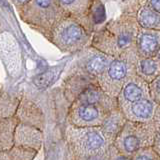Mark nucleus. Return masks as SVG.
Wrapping results in <instances>:
<instances>
[{
  "label": "nucleus",
  "instance_id": "nucleus-1",
  "mask_svg": "<svg viewBox=\"0 0 160 160\" xmlns=\"http://www.w3.org/2000/svg\"><path fill=\"white\" fill-rule=\"evenodd\" d=\"M138 28L133 16L121 13L119 17L110 20L101 28L95 29L90 45L114 57L133 46Z\"/></svg>",
  "mask_w": 160,
  "mask_h": 160
},
{
  "label": "nucleus",
  "instance_id": "nucleus-2",
  "mask_svg": "<svg viewBox=\"0 0 160 160\" xmlns=\"http://www.w3.org/2000/svg\"><path fill=\"white\" fill-rule=\"evenodd\" d=\"M17 13L25 24L48 41L54 27L66 16L57 0H30Z\"/></svg>",
  "mask_w": 160,
  "mask_h": 160
},
{
  "label": "nucleus",
  "instance_id": "nucleus-3",
  "mask_svg": "<svg viewBox=\"0 0 160 160\" xmlns=\"http://www.w3.org/2000/svg\"><path fill=\"white\" fill-rule=\"evenodd\" d=\"M137 58L134 46L114 56L97 78L98 86L109 96L116 98L123 84L135 74Z\"/></svg>",
  "mask_w": 160,
  "mask_h": 160
},
{
  "label": "nucleus",
  "instance_id": "nucleus-4",
  "mask_svg": "<svg viewBox=\"0 0 160 160\" xmlns=\"http://www.w3.org/2000/svg\"><path fill=\"white\" fill-rule=\"evenodd\" d=\"M92 32L72 17L65 16L54 27L49 42L62 53H78L90 45Z\"/></svg>",
  "mask_w": 160,
  "mask_h": 160
},
{
  "label": "nucleus",
  "instance_id": "nucleus-5",
  "mask_svg": "<svg viewBox=\"0 0 160 160\" xmlns=\"http://www.w3.org/2000/svg\"><path fill=\"white\" fill-rule=\"evenodd\" d=\"M157 132H159V124L126 120L112 145L118 152L131 157L138 149L151 146Z\"/></svg>",
  "mask_w": 160,
  "mask_h": 160
},
{
  "label": "nucleus",
  "instance_id": "nucleus-6",
  "mask_svg": "<svg viewBox=\"0 0 160 160\" xmlns=\"http://www.w3.org/2000/svg\"><path fill=\"white\" fill-rule=\"evenodd\" d=\"M66 137L72 155L95 154L105 151L111 145L99 126L75 127L69 125L66 129Z\"/></svg>",
  "mask_w": 160,
  "mask_h": 160
},
{
  "label": "nucleus",
  "instance_id": "nucleus-7",
  "mask_svg": "<svg viewBox=\"0 0 160 160\" xmlns=\"http://www.w3.org/2000/svg\"><path fill=\"white\" fill-rule=\"evenodd\" d=\"M112 109L99 104L72 101L68 108L67 121L69 125L75 127L100 126Z\"/></svg>",
  "mask_w": 160,
  "mask_h": 160
},
{
  "label": "nucleus",
  "instance_id": "nucleus-8",
  "mask_svg": "<svg viewBox=\"0 0 160 160\" xmlns=\"http://www.w3.org/2000/svg\"><path fill=\"white\" fill-rule=\"evenodd\" d=\"M78 53H81V55L72 66L71 71L80 72L95 81H97L99 75L104 71L108 63L113 58L110 55L92 47L91 45H88Z\"/></svg>",
  "mask_w": 160,
  "mask_h": 160
},
{
  "label": "nucleus",
  "instance_id": "nucleus-9",
  "mask_svg": "<svg viewBox=\"0 0 160 160\" xmlns=\"http://www.w3.org/2000/svg\"><path fill=\"white\" fill-rule=\"evenodd\" d=\"M126 120L133 122H154L159 124L160 104L150 98H143L121 109Z\"/></svg>",
  "mask_w": 160,
  "mask_h": 160
},
{
  "label": "nucleus",
  "instance_id": "nucleus-10",
  "mask_svg": "<svg viewBox=\"0 0 160 160\" xmlns=\"http://www.w3.org/2000/svg\"><path fill=\"white\" fill-rule=\"evenodd\" d=\"M66 16L79 21L92 33L95 25L92 20V10L95 0H57Z\"/></svg>",
  "mask_w": 160,
  "mask_h": 160
},
{
  "label": "nucleus",
  "instance_id": "nucleus-11",
  "mask_svg": "<svg viewBox=\"0 0 160 160\" xmlns=\"http://www.w3.org/2000/svg\"><path fill=\"white\" fill-rule=\"evenodd\" d=\"M147 97H149L148 83L134 74L123 84L116 96V101L118 107L121 110L140 99Z\"/></svg>",
  "mask_w": 160,
  "mask_h": 160
},
{
  "label": "nucleus",
  "instance_id": "nucleus-12",
  "mask_svg": "<svg viewBox=\"0 0 160 160\" xmlns=\"http://www.w3.org/2000/svg\"><path fill=\"white\" fill-rule=\"evenodd\" d=\"M133 46L139 58L160 55V30L138 28Z\"/></svg>",
  "mask_w": 160,
  "mask_h": 160
},
{
  "label": "nucleus",
  "instance_id": "nucleus-13",
  "mask_svg": "<svg viewBox=\"0 0 160 160\" xmlns=\"http://www.w3.org/2000/svg\"><path fill=\"white\" fill-rule=\"evenodd\" d=\"M43 142V132L32 125L18 121L13 133L14 146L31 148L39 152Z\"/></svg>",
  "mask_w": 160,
  "mask_h": 160
},
{
  "label": "nucleus",
  "instance_id": "nucleus-14",
  "mask_svg": "<svg viewBox=\"0 0 160 160\" xmlns=\"http://www.w3.org/2000/svg\"><path fill=\"white\" fill-rule=\"evenodd\" d=\"M121 13L133 16L139 28L160 30V13L151 8L127 3L123 6Z\"/></svg>",
  "mask_w": 160,
  "mask_h": 160
},
{
  "label": "nucleus",
  "instance_id": "nucleus-15",
  "mask_svg": "<svg viewBox=\"0 0 160 160\" xmlns=\"http://www.w3.org/2000/svg\"><path fill=\"white\" fill-rule=\"evenodd\" d=\"M66 79L63 83V92L65 98L68 100L69 103H71L73 100L76 98L79 93L86 88L89 84L95 83L97 81L89 78L86 75H84L77 71H70Z\"/></svg>",
  "mask_w": 160,
  "mask_h": 160
},
{
  "label": "nucleus",
  "instance_id": "nucleus-16",
  "mask_svg": "<svg viewBox=\"0 0 160 160\" xmlns=\"http://www.w3.org/2000/svg\"><path fill=\"white\" fill-rule=\"evenodd\" d=\"M125 122H126V118L118 106L113 108L106 115L99 127L109 144L113 143L115 137L117 136Z\"/></svg>",
  "mask_w": 160,
  "mask_h": 160
},
{
  "label": "nucleus",
  "instance_id": "nucleus-17",
  "mask_svg": "<svg viewBox=\"0 0 160 160\" xmlns=\"http://www.w3.org/2000/svg\"><path fill=\"white\" fill-rule=\"evenodd\" d=\"M15 115L17 116L20 122L32 125L39 129H43V115L41 110L34 103L23 100L18 103Z\"/></svg>",
  "mask_w": 160,
  "mask_h": 160
},
{
  "label": "nucleus",
  "instance_id": "nucleus-18",
  "mask_svg": "<svg viewBox=\"0 0 160 160\" xmlns=\"http://www.w3.org/2000/svg\"><path fill=\"white\" fill-rule=\"evenodd\" d=\"M135 74L147 83L160 76V55L144 58L138 57L135 66Z\"/></svg>",
  "mask_w": 160,
  "mask_h": 160
},
{
  "label": "nucleus",
  "instance_id": "nucleus-19",
  "mask_svg": "<svg viewBox=\"0 0 160 160\" xmlns=\"http://www.w3.org/2000/svg\"><path fill=\"white\" fill-rule=\"evenodd\" d=\"M16 115L0 119V150L10 149L13 144V133L18 123Z\"/></svg>",
  "mask_w": 160,
  "mask_h": 160
},
{
  "label": "nucleus",
  "instance_id": "nucleus-20",
  "mask_svg": "<svg viewBox=\"0 0 160 160\" xmlns=\"http://www.w3.org/2000/svg\"><path fill=\"white\" fill-rule=\"evenodd\" d=\"M38 151L31 148L12 146L10 149L0 150V160H33Z\"/></svg>",
  "mask_w": 160,
  "mask_h": 160
},
{
  "label": "nucleus",
  "instance_id": "nucleus-21",
  "mask_svg": "<svg viewBox=\"0 0 160 160\" xmlns=\"http://www.w3.org/2000/svg\"><path fill=\"white\" fill-rule=\"evenodd\" d=\"M19 101L13 97H10L9 95L4 93L0 87V114L3 117L13 116L16 113V109Z\"/></svg>",
  "mask_w": 160,
  "mask_h": 160
},
{
  "label": "nucleus",
  "instance_id": "nucleus-22",
  "mask_svg": "<svg viewBox=\"0 0 160 160\" xmlns=\"http://www.w3.org/2000/svg\"><path fill=\"white\" fill-rule=\"evenodd\" d=\"M159 155L152 146H146L138 149L131 156V160H160Z\"/></svg>",
  "mask_w": 160,
  "mask_h": 160
},
{
  "label": "nucleus",
  "instance_id": "nucleus-23",
  "mask_svg": "<svg viewBox=\"0 0 160 160\" xmlns=\"http://www.w3.org/2000/svg\"><path fill=\"white\" fill-rule=\"evenodd\" d=\"M70 160H110L109 148L102 152L89 155H72L70 154Z\"/></svg>",
  "mask_w": 160,
  "mask_h": 160
},
{
  "label": "nucleus",
  "instance_id": "nucleus-24",
  "mask_svg": "<svg viewBox=\"0 0 160 160\" xmlns=\"http://www.w3.org/2000/svg\"><path fill=\"white\" fill-rule=\"evenodd\" d=\"M148 91L149 97L157 104H160V76H157L148 83Z\"/></svg>",
  "mask_w": 160,
  "mask_h": 160
},
{
  "label": "nucleus",
  "instance_id": "nucleus-25",
  "mask_svg": "<svg viewBox=\"0 0 160 160\" xmlns=\"http://www.w3.org/2000/svg\"><path fill=\"white\" fill-rule=\"evenodd\" d=\"M128 3L138 6H146L160 13V0H131Z\"/></svg>",
  "mask_w": 160,
  "mask_h": 160
},
{
  "label": "nucleus",
  "instance_id": "nucleus-26",
  "mask_svg": "<svg viewBox=\"0 0 160 160\" xmlns=\"http://www.w3.org/2000/svg\"><path fill=\"white\" fill-rule=\"evenodd\" d=\"M109 155H110V160H131L130 156H126V155L118 152L112 144L109 146Z\"/></svg>",
  "mask_w": 160,
  "mask_h": 160
},
{
  "label": "nucleus",
  "instance_id": "nucleus-27",
  "mask_svg": "<svg viewBox=\"0 0 160 160\" xmlns=\"http://www.w3.org/2000/svg\"><path fill=\"white\" fill-rule=\"evenodd\" d=\"M9 1L11 2V4L15 7V9L18 10L21 8L23 5L26 4L28 1H30V0H9Z\"/></svg>",
  "mask_w": 160,
  "mask_h": 160
},
{
  "label": "nucleus",
  "instance_id": "nucleus-28",
  "mask_svg": "<svg viewBox=\"0 0 160 160\" xmlns=\"http://www.w3.org/2000/svg\"><path fill=\"white\" fill-rule=\"evenodd\" d=\"M159 138H160V135H159V132L156 133L154 137V140H153V143H152V148L156 151L158 154H160V150H159Z\"/></svg>",
  "mask_w": 160,
  "mask_h": 160
},
{
  "label": "nucleus",
  "instance_id": "nucleus-29",
  "mask_svg": "<svg viewBox=\"0 0 160 160\" xmlns=\"http://www.w3.org/2000/svg\"><path fill=\"white\" fill-rule=\"evenodd\" d=\"M109 1H115V2H120V3H122V4H126L128 2H130L131 0H109Z\"/></svg>",
  "mask_w": 160,
  "mask_h": 160
},
{
  "label": "nucleus",
  "instance_id": "nucleus-30",
  "mask_svg": "<svg viewBox=\"0 0 160 160\" xmlns=\"http://www.w3.org/2000/svg\"><path fill=\"white\" fill-rule=\"evenodd\" d=\"M0 87H1V83H0Z\"/></svg>",
  "mask_w": 160,
  "mask_h": 160
}]
</instances>
